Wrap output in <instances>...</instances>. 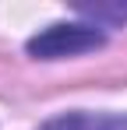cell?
I'll return each instance as SVG.
<instances>
[{"mask_svg":"<svg viewBox=\"0 0 127 130\" xmlns=\"http://www.w3.org/2000/svg\"><path fill=\"white\" fill-rule=\"evenodd\" d=\"M106 46V32L99 25H81V21H57L42 28L39 35L28 39V56L35 60H67V56H81L92 49Z\"/></svg>","mask_w":127,"mask_h":130,"instance_id":"obj_1","label":"cell"},{"mask_svg":"<svg viewBox=\"0 0 127 130\" xmlns=\"http://www.w3.org/2000/svg\"><path fill=\"white\" fill-rule=\"evenodd\" d=\"M39 130H127V112H88V109H74V112H60V116L46 120Z\"/></svg>","mask_w":127,"mask_h":130,"instance_id":"obj_2","label":"cell"}]
</instances>
